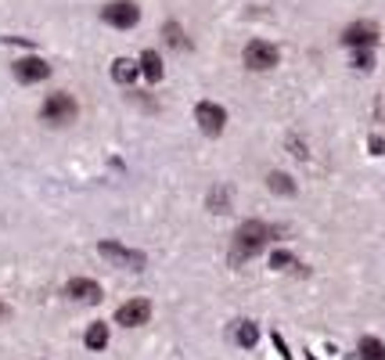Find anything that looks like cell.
<instances>
[{
  "instance_id": "1",
  "label": "cell",
  "mask_w": 385,
  "mask_h": 360,
  "mask_svg": "<svg viewBox=\"0 0 385 360\" xmlns=\"http://www.w3.org/2000/svg\"><path fill=\"white\" fill-rule=\"evenodd\" d=\"M277 235V227H267L263 220H245L238 227V235H234V260H249L256 256L270 238Z\"/></svg>"
},
{
  "instance_id": "2",
  "label": "cell",
  "mask_w": 385,
  "mask_h": 360,
  "mask_svg": "<svg viewBox=\"0 0 385 360\" xmlns=\"http://www.w3.org/2000/svg\"><path fill=\"white\" fill-rule=\"evenodd\" d=\"M76 112H79V104H76V97L72 94H51L47 101H44V109H40V116H44V123H51V126H65V123H72L76 119Z\"/></svg>"
},
{
  "instance_id": "3",
  "label": "cell",
  "mask_w": 385,
  "mask_h": 360,
  "mask_svg": "<svg viewBox=\"0 0 385 360\" xmlns=\"http://www.w3.org/2000/svg\"><path fill=\"white\" fill-rule=\"evenodd\" d=\"M97 252H101V256L109 260L112 267H123V270H144V252H137V249H126V245H119V242H101Z\"/></svg>"
},
{
  "instance_id": "4",
  "label": "cell",
  "mask_w": 385,
  "mask_h": 360,
  "mask_svg": "<svg viewBox=\"0 0 385 360\" xmlns=\"http://www.w3.org/2000/svg\"><path fill=\"white\" fill-rule=\"evenodd\" d=\"M101 18L109 26H116V29H134L141 22V8L130 4V0H116V4H109V8L101 11Z\"/></svg>"
},
{
  "instance_id": "5",
  "label": "cell",
  "mask_w": 385,
  "mask_h": 360,
  "mask_svg": "<svg viewBox=\"0 0 385 360\" xmlns=\"http://www.w3.org/2000/svg\"><path fill=\"white\" fill-rule=\"evenodd\" d=\"M242 58H245V69H252V72H267V69L277 65V47H274V44H263V40H252Z\"/></svg>"
},
{
  "instance_id": "6",
  "label": "cell",
  "mask_w": 385,
  "mask_h": 360,
  "mask_svg": "<svg viewBox=\"0 0 385 360\" xmlns=\"http://www.w3.org/2000/svg\"><path fill=\"white\" fill-rule=\"evenodd\" d=\"M342 44L353 47V51H363V47H375L378 44V26L375 22H353L346 33H342Z\"/></svg>"
},
{
  "instance_id": "7",
  "label": "cell",
  "mask_w": 385,
  "mask_h": 360,
  "mask_svg": "<svg viewBox=\"0 0 385 360\" xmlns=\"http://www.w3.org/2000/svg\"><path fill=\"white\" fill-rule=\"evenodd\" d=\"M148 317H152V303H148V299H130V303L119 306L116 324H123V328H141V324H148Z\"/></svg>"
},
{
  "instance_id": "8",
  "label": "cell",
  "mask_w": 385,
  "mask_h": 360,
  "mask_svg": "<svg viewBox=\"0 0 385 360\" xmlns=\"http://www.w3.org/2000/svg\"><path fill=\"white\" fill-rule=\"evenodd\" d=\"M195 119L205 134H220L223 126H227V112L220 109V104H212V101H198L195 104Z\"/></svg>"
},
{
  "instance_id": "9",
  "label": "cell",
  "mask_w": 385,
  "mask_h": 360,
  "mask_svg": "<svg viewBox=\"0 0 385 360\" xmlns=\"http://www.w3.org/2000/svg\"><path fill=\"white\" fill-rule=\"evenodd\" d=\"M51 76V65L44 58H18L15 61V79L18 83H40Z\"/></svg>"
},
{
  "instance_id": "10",
  "label": "cell",
  "mask_w": 385,
  "mask_h": 360,
  "mask_svg": "<svg viewBox=\"0 0 385 360\" xmlns=\"http://www.w3.org/2000/svg\"><path fill=\"white\" fill-rule=\"evenodd\" d=\"M65 292L72 295L76 303H101V285L97 281H91V278H72L69 285H65Z\"/></svg>"
},
{
  "instance_id": "11",
  "label": "cell",
  "mask_w": 385,
  "mask_h": 360,
  "mask_svg": "<svg viewBox=\"0 0 385 360\" xmlns=\"http://www.w3.org/2000/svg\"><path fill=\"white\" fill-rule=\"evenodd\" d=\"M137 76H141V61H134V58H116L112 61V79L123 83V87H130Z\"/></svg>"
},
{
  "instance_id": "12",
  "label": "cell",
  "mask_w": 385,
  "mask_h": 360,
  "mask_svg": "<svg viewBox=\"0 0 385 360\" xmlns=\"http://www.w3.org/2000/svg\"><path fill=\"white\" fill-rule=\"evenodd\" d=\"M234 343H238L242 350H252L256 343H260V328H256V321H238V328H234Z\"/></svg>"
},
{
  "instance_id": "13",
  "label": "cell",
  "mask_w": 385,
  "mask_h": 360,
  "mask_svg": "<svg viewBox=\"0 0 385 360\" xmlns=\"http://www.w3.org/2000/svg\"><path fill=\"white\" fill-rule=\"evenodd\" d=\"M356 353H360V360H385V343H382V338H375V335H363Z\"/></svg>"
},
{
  "instance_id": "14",
  "label": "cell",
  "mask_w": 385,
  "mask_h": 360,
  "mask_svg": "<svg viewBox=\"0 0 385 360\" xmlns=\"http://www.w3.org/2000/svg\"><path fill=\"white\" fill-rule=\"evenodd\" d=\"M141 72L152 79V83L162 79V58H159V51H144L141 54Z\"/></svg>"
},
{
  "instance_id": "15",
  "label": "cell",
  "mask_w": 385,
  "mask_h": 360,
  "mask_svg": "<svg viewBox=\"0 0 385 360\" xmlns=\"http://www.w3.org/2000/svg\"><path fill=\"white\" fill-rule=\"evenodd\" d=\"M109 346V324H91V331H87V350H104Z\"/></svg>"
},
{
  "instance_id": "16",
  "label": "cell",
  "mask_w": 385,
  "mask_h": 360,
  "mask_svg": "<svg viewBox=\"0 0 385 360\" xmlns=\"http://www.w3.org/2000/svg\"><path fill=\"white\" fill-rule=\"evenodd\" d=\"M267 187L274 195H295V184H292V177H285V173H270L267 177Z\"/></svg>"
},
{
  "instance_id": "17",
  "label": "cell",
  "mask_w": 385,
  "mask_h": 360,
  "mask_svg": "<svg viewBox=\"0 0 385 360\" xmlns=\"http://www.w3.org/2000/svg\"><path fill=\"white\" fill-rule=\"evenodd\" d=\"M227 205H230V191H227V187H212L209 209H212V213H227Z\"/></svg>"
},
{
  "instance_id": "18",
  "label": "cell",
  "mask_w": 385,
  "mask_h": 360,
  "mask_svg": "<svg viewBox=\"0 0 385 360\" xmlns=\"http://www.w3.org/2000/svg\"><path fill=\"white\" fill-rule=\"evenodd\" d=\"M270 267H274V270H295L299 260L292 256V252H274V256H270Z\"/></svg>"
},
{
  "instance_id": "19",
  "label": "cell",
  "mask_w": 385,
  "mask_h": 360,
  "mask_svg": "<svg viewBox=\"0 0 385 360\" xmlns=\"http://www.w3.org/2000/svg\"><path fill=\"white\" fill-rule=\"evenodd\" d=\"M353 69H360V72H368V69H375V51H353Z\"/></svg>"
},
{
  "instance_id": "20",
  "label": "cell",
  "mask_w": 385,
  "mask_h": 360,
  "mask_svg": "<svg viewBox=\"0 0 385 360\" xmlns=\"http://www.w3.org/2000/svg\"><path fill=\"white\" fill-rule=\"evenodd\" d=\"M166 40H169V44H184V36H180V26H173V22H166Z\"/></svg>"
},
{
  "instance_id": "21",
  "label": "cell",
  "mask_w": 385,
  "mask_h": 360,
  "mask_svg": "<svg viewBox=\"0 0 385 360\" xmlns=\"http://www.w3.org/2000/svg\"><path fill=\"white\" fill-rule=\"evenodd\" d=\"M368 152H371V155H382V152H385V141H382V137H368Z\"/></svg>"
},
{
  "instance_id": "22",
  "label": "cell",
  "mask_w": 385,
  "mask_h": 360,
  "mask_svg": "<svg viewBox=\"0 0 385 360\" xmlns=\"http://www.w3.org/2000/svg\"><path fill=\"white\" fill-rule=\"evenodd\" d=\"M274 346H277V353H281L285 360H292V353H288V346H285V338L277 335V331H274Z\"/></svg>"
},
{
  "instance_id": "23",
  "label": "cell",
  "mask_w": 385,
  "mask_h": 360,
  "mask_svg": "<svg viewBox=\"0 0 385 360\" xmlns=\"http://www.w3.org/2000/svg\"><path fill=\"white\" fill-rule=\"evenodd\" d=\"M375 119L385 123V94H378V101H375Z\"/></svg>"
},
{
  "instance_id": "24",
  "label": "cell",
  "mask_w": 385,
  "mask_h": 360,
  "mask_svg": "<svg viewBox=\"0 0 385 360\" xmlns=\"http://www.w3.org/2000/svg\"><path fill=\"white\" fill-rule=\"evenodd\" d=\"M288 144L295 148V159H306V148H303V141H299V137H288Z\"/></svg>"
}]
</instances>
